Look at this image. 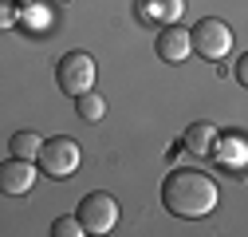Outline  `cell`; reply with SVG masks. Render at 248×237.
<instances>
[{"mask_svg":"<svg viewBox=\"0 0 248 237\" xmlns=\"http://www.w3.org/2000/svg\"><path fill=\"white\" fill-rule=\"evenodd\" d=\"M0 24H4V28H12V24H16V8L8 4V0H4V8H0Z\"/></svg>","mask_w":248,"mask_h":237,"instance_id":"cell-15","label":"cell"},{"mask_svg":"<svg viewBox=\"0 0 248 237\" xmlns=\"http://www.w3.org/2000/svg\"><path fill=\"white\" fill-rule=\"evenodd\" d=\"M217 202H221V190L209 174L201 170H170L166 182H162V205L173 214V218H205L217 210Z\"/></svg>","mask_w":248,"mask_h":237,"instance_id":"cell-1","label":"cell"},{"mask_svg":"<svg viewBox=\"0 0 248 237\" xmlns=\"http://www.w3.org/2000/svg\"><path fill=\"white\" fill-rule=\"evenodd\" d=\"M51 233H55V237H83V233H87V225L79 221V214H75V218H55Z\"/></svg>","mask_w":248,"mask_h":237,"instance_id":"cell-13","label":"cell"},{"mask_svg":"<svg viewBox=\"0 0 248 237\" xmlns=\"http://www.w3.org/2000/svg\"><path fill=\"white\" fill-rule=\"evenodd\" d=\"M236 79H240V87H248V51L236 59Z\"/></svg>","mask_w":248,"mask_h":237,"instance_id":"cell-14","label":"cell"},{"mask_svg":"<svg viewBox=\"0 0 248 237\" xmlns=\"http://www.w3.org/2000/svg\"><path fill=\"white\" fill-rule=\"evenodd\" d=\"M154 51H158V59L162 64H185V59L193 55V32H185L181 28V20L177 24H162V32H158V40H154Z\"/></svg>","mask_w":248,"mask_h":237,"instance_id":"cell-5","label":"cell"},{"mask_svg":"<svg viewBox=\"0 0 248 237\" xmlns=\"http://www.w3.org/2000/svg\"><path fill=\"white\" fill-rule=\"evenodd\" d=\"M217 154H221L232 170L244 166V162H248V142H244V135H229L225 142H217Z\"/></svg>","mask_w":248,"mask_h":237,"instance_id":"cell-11","label":"cell"},{"mask_svg":"<svg viewBox=\"0 0 248 237\" xmlns=\"http://www.w3.org/2000/svg\"><path fill=\"white\" fill-rule=\"evenodd\" d=\"M55 83L63 95H87L91 87H95V59L87 51H67L63 59L55 64Z\"/></svg>","mask_w":248,"mask_h":237,"instance_id":"cell-2","label":"cell"},{"mask_svg":"<svg viewBox=\"0 0 248 237\" xmlns=\"http://www.w3.org/2000/svg\"><path fill=\"white\" fill-rule=\"evenodd\" d=\"M185 151L189 154H197V158H209V154H217V142H221V131H217L213 123H189L185 127Z\"/></svg>","mask_w":248,"mask_h":237,"instance_id":"cell-8","label":"cell"},{"mask_svg":"<svg viewBox=\"0 0 248 237\" xmlns=\"http://www.w3.org/2000/svg\"><path fill=\"white\" fill-rule=\"evenodd\" d=\"M36 186V162L32 158H8L4 166H0V190L4 194H12V198H20V194H28Z\"/></svg>","mask_w":248,"mask_h":237,"instance_id":"cell-7","label":"cell"},{"mask_svg":"<svg viewBox=\"0 0 248 237\" xmlns=\"http://www.w3.org/2000/svg\"><path fill=\"white\" fill-rule=\"evenodd\" d=\"M40 166L51 178H71L79 170V146L71 138H47L44 151H40Z\"/></svg>","mask_w":248,"mask_h":237,"instance_id":"cell-6","label":"cell"},{"mask_svg":"<svg viewBox=\"0 0 248 237\" xmlns=\"http://www.w3.org/2000/svg\"><path fill=\"white\" fill-rule=\"evenodd\" d=\"M193 51L201 59H213V64H217V59H225L232 51V28L225 20H217V16L197 20L193 24Z\"/></svg>","mask_w":248,"mask_h":237,"instance_id":"cell-3","label":"cell"},{"mask_svg":"<svg viewBox=\"0 0 248 237\" xmlns=\"http://www.w3.org/2000/svg\"><path fill=\"white\" fill-rule=\"evenodd\" d=\"M79 221L87 225V233H110V229L118 225V202H114L107 190L83 194V202H79Z\"/></svg>","mask_w":248,"mask_h":237,"instance_id":"cell-4","label":"cell"},{"mask_svg":"<svg viewBox=\"0 0 248 237\" xmlns=\"http://www.w3.org/2000/svg\"><path fill=\"white\" fill-rule=\"evenodd\" d=\"M75 115L83 118V123H99V118L107 115V99H103V95H95V91H87V95H79V99H75Z\"/></svg>","mask_w":248,"mask_h":237,"instance_id":"cell-12","label":"cell"},{"mask_svg":"<svg viewBox=\"0 0 248 237\" xmlns=\"http://www.w3.org/2000/svg\"><path fill=\"white\" fill-rule=\"evenodd\" d=\"M138 16L146 24H177L185 16V0H138Z\"/></svg>","mask_w":248,"mask_h":237,"instance_id":"cell-9","label":"cell"},{"mask_svg":"<svg viewBox=\"0 0 248 237\" xmlns=\"http://www.w3.org/2000/svg\"><path fill=\"white\" fill-rule=\"evenodd\" d=\"M8 151H12L16 158H32V162H40V151H44V138H40L36 131H16V135L8 138Z\"/></svg>","mask_w":248,"mask_h":237,"instance_id":"cell-10","label":"cell"}]
</instances>
